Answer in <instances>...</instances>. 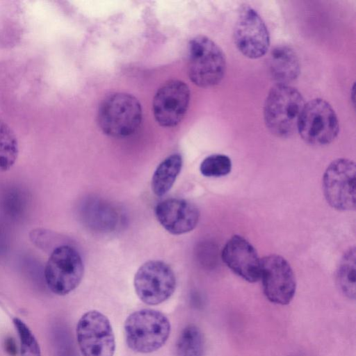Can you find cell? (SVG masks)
<instances>
[{
  "mask_svg": "<svg viewBox=\"0 0 356 356\" xmlns=\"http://www.w3.org/2000/svg\"><path fill=\"white\" fill-rule=\"evenodd\" d=\"M6 247L7 243L6 234L3 232L2 228L0 227V254L5 252Z\"/></svg>",
  "mask_w": 356,
  "mask_h": 356,
  "instance_id": "d4e9b609",
  "label": "cell"
},
{
  "mask_svg": "<svg viewBox=\"0 0 356 356\" xmlns=\"http://www.w3.org/2000/svg\"><path fill=\"white\" fill-rule=\"evenodd\" d=\"M176 356H204V340L200 329L195 325L186 326L176 343Z\"/></svg>",
  "mask_w": 356,
  "mask_h": 356,
  "instance_id": "ac0fdd59",
  "label": "cell"
},
{
  "mask_svg": "<svg viewBox=\"0 0 356 356\" xmlns=\"http://www.w3.org/2000/svg\"><path fill=\"white\" fill-rule=\"evenodd\" d=\"M3 348L6 353L9 356H16L17 355V346L15 339L12 337H7L3 341Z\"/></svg>",
  "mask_w": 356,
  "mask_h": 356,
  "instance_id": "cb8c5ba5",
  "label": "cell"
},
{
  "mask_svg": "<svg viewBox=\"0 0 356 356\" xmlns=\"http://www.w3.org/2000/svg\"><path fill=\"white\" fill-rule=\"evenodd\" d=\"M155 215L161 226L174 235L192 231L200 218V211L194 204L178 198L167 199L158 203Z\"/></svg>",
  "mask_w": 356,
  "mask_h": 356,
  "instance_id": "5bb4252c",
  "label": "cell"
},
{
  "mask_svg": "<svg viewBox=\"0 0 356 356\" xmlns=\"http://www.w3.org/2000/svg\"><path fill=\"white\" fill-rule=\"evenodd\" d=\"M76 339L83 356H113L114 332L109 319L97 310H90L79 318Z\"/></svg>",
  "mask_w": 356,
  "mask_h": 356,
  "instance_id": "9c48e42d",
  "label": "cell"
},
{
  "mask_svg": "<svg viewBox=\"0 0 356 356\" xmlns=\"http://www.w3.org/2000/svg\"><path fill=\"white\" fill-rule=\"evenodd\" d=\"M222 259L244 280L255 282L259 280L261 259L252 245L244 237L232 236L222 250Z\"/></svg>",
  "mask_w": 356,
  "mask_h": 356,
  "instance_id": "4fadbf2b",
  "label": "cell"
},
{
  "mask_svg": "<svg viewBox=\"0 0 356 356\" xmlns=\"http://www.w3.org/2000/svg\"><path fill=\"white\" fill-rule=\"evenodd\" d=\"M19 154L17 136L10 127L0 119V172L10 170Z\"/></svg>",
  "mask_w": 356,
  "mask_h": 356,
  "instance_id": "d6986e66",
  "label": "cell"
},
{
  "mask_svg": "<svg viewBox=\"0 0 356 356\" xmlns=\"http://www.w3.org/2000/svg\"><path fill=\"white\" fill-rule=\"evenodd\" d=\"M260 278L266 298L277 305L289 304L296 289L293 271L288 261L277 254L261 259Z\"/></svg>",
  "mask_w": 356,
  "mask_h": 356,
  "instance_id": "30bf717a",
  "label": "cell"
},
{
  "mask_svg": "<svg viewBox=\"0 0 356 356\" xmlns=\"http://www.w3.org/2000/svg\"><path fill=\"white\" fill-rule=\"evenodd\" d=\"M26 197L20 188L12 187L6 190L0 200L3 213L12 220L21 218L26 209Z\"/></svg>",
  "mask_w": 356,
  "mask_h": 356,
  "instance_id": "ffe728a7",
  "label": "cell"
},
{
  "mask_svg": "<svg viewBox=\"0 0 356 356\" xmlns=\"http://www.w3.org/2000/svg\"><path fill=\"white\" fill-rule=\"evenodd\" d=\"M182 158L173 154L162 161L156 168L152 178V190L159 196L166 194L173 186L182 168Z\"/></svg>",
  "mask_w": 356,
  "mask_h": 356,
  "instance_id": "2e32d148",
  "label": "cell"
},
{
  "mask_svg": "<svg viewBox=\"0 0 356 356\" xmlns=\"http://www.w3.org/2000/svg\"><path fill=\"white\" fill-rule=\"evenodd\" d=\"M83 273L84 266L79 253L72 246L62 245L51 251L44 277L51 292L65 296L79 285Z\"/></svg>",
  "mask_w": 356,
  "mask_h": 356,
  "instance_id": "8992f818",
  "label": "cell"
},
{
  "mask_svg": "<svg viewBox=\"0 0 356 356\" xmlns=\"http://www.w3.org/2000/svg\"><path fill=\"white\" fill-rule=\"evenodd\" d=\"M270 75L277 84H286L298 78L300 65L296 52L288 46L275 47L269 57Z\"/></svg>",
  "mask_w": 356,
  "mask_h": 356,
  "instance_id": "9a60e30c",
  "label": "cell"
},
{
  "mask_svg": "<svg viewBox=\"0 0 356 356\" xmlns=\"http://www.w3.org/2000/svg\"><path fill=\"white\" fill-rule=\"evenodd\" d=\"M297 131L307 144L326 145L338 136L339 120L327 102L321 98L313 99L305 103L298 120Z\"/></svg>",
  "mask_w": 356,
  "mask_h": 356,
  "instance_id": "5b68a950",
  "label": "cell"
},
{
  "mask_svg": "<svg viewBox=\"0 0 356 356\" xmlns=\"http://www.w3.org/2000/svg\"><path fill=\"white\" fill-rule=\"evenodd\" d=\"M356 166L353 161L340 158L332 161L323 177V191L327 203L341 211L355 210Z\"/></svg>",
  "mask_w": 356,
  "mask_h": 356,
  "instance_id": "52a82bcc",
  "label": "cell"
},
{
  "mask_svg": "<svg viewBox=\"0 0 356 356\" xmlns=\"http://www.w3.org/2000/svg\"><path fill=\"white\" fill-rule=\"evenodd\" d=\"M191 92L182 81L172 79L156 91L152 112L156 122L163 127H176L184 118L190 102Z\"/></svg>",
  "mask_w": 356,
  "mask_h": 356,
  "instance_id": "7c38bea8",
  "label": "cell"
},
{
  "mask_svg": "<svg viewBox=\"0 0 356 356\" xmlns=\"http://www.w3.org/2000/svg\"><path fill=\"white\" fill-rule=\"evenodd\" d=\"M143 118L138 100L124 92H114L101 103L97 121L101 130L113 138H125L140 127Z\"/></svg>",
  "mask_w": 356,
  "mask_h": 356,
  "instance_id": "3957f363",
  "label": "cell"
},
{
  "mask_svg": "<svg viewBox=\"0 0 356 356\" xmlns=\"http://www.w3.org/2000/svg\"><path fill=\"white\" fill-rule=\"evenodd\" d=\"M305 103L301 93L286 84H276L269 90L264 106L266 128L274 136L289 138L296 131Z\"/></svg>",
  "mask_w": 356,
  "mask_h": 356,
  "instance_id": "6da1fadb",
  "label": "cell"
},
{
  "mask_svg": "<svg viewBox=\"0 0 356 356\" xmlns=\"http://www.w3.org/2000/svg\"><path fill=\"white\" fill-rule=\"evenodd\" d=\"M171 325L161 312L152 309L136 311L126 318L124 332L128 347L139 353H151L168 341Z\"/></svg>",
  "mask_w": 356,
  "mask_h": 356,
  "instance_id": "7a4b0ae2",
  "label": "cell"
},
{
  "mask_svg": "<svg viewBox=\"0 0 356 356\" xmlns=\"http://www.w3.org/2000/svg\"><path fill=\"white\" fill-rule=\"evenodd\" d=\"M232 170V161L225 154H216L206 157L201 163L200 171L207 177H220L228 175Z\"/></svg>",
  "mask_w": 356,
  "mask_h": 356,
  "instance_id": "44dd1931",
  "label": "cell"
},
{
  "mask_svg": "<svg viewBox=\"0 0 356 356\" xmlns=\"http://www.w3.org/2000/svg\"><path fill=\"white\" fill-rule=\"evenodd\" d=\"M134 286L138 298L148 305L167 300L176 289V277L171 267L159 260L146 261L135 274Z\"/></svg>",
  "mask_w": 356,
  "mask_h": 356,
  "instance_id": "ba28073f",
  "label": "cell"
},
{
  "mask_svg": "<svg viewBox=\"0 0 356 356\" xmlns=\"http://www.w3.org/2000/svg\"><path fill=\"white\" fill-rule=\"evenodd\" d=\"M13 322L19 338L20 356H41L40 346L26 323L17 317Z\"/></svg>",
  "mask_w": 356,
  "mask_h": 356,
  "instance_id": "7402d4cb",
  "label": "cell"
},
{
  "mask_svg": "<svg viewBox=\"0 0 356 356\" xmlns=\"http://www.w3.org/2000/svg\"><path fill=\"white\" fill-rule=\"evenodd\" d=\"M226 58L220 47L205 35H197L188 44V73L201 88L219 84L226 71Z\"/></svg>",
  "mask_w": 356,
  "mask_h": 356,
  "instance_id": "277c9868",
  "label": "cell"
},
{
  "mask_svg": "<svg viewBox=\"0 0 356 356\" xmlns=\"http://www.w3.org/2000/svg\"><path fill=\"white\" fill-rule=\"evenodd\" d=\"M234 41L238 50L245 57L259 58L270 47L268 29L259 14L250 6L243 7L234 28Z\"/></svg>",
  "mask_w": 356,
  "mask_h": 356,
  "instance_id": "8fae6325",
  "label": "cell"
},
{
  "mask_svg": "<svg viewBox=\"0 0 356 356\" xmlns=\"http://www.w3.org/2000/svg\"><path fill=\"white\" fill-rule=\"evenodd\" d=\"M356 251L349 248L342 257L337 273V282L340 291L350 299H355L356 293L355 270Z\"/></svg>",
  "mask_w": 356,
  "mask_h": 356,
  "instance_id": "e0dca14e",
  "label": "cell"
},
{
  "mask_svg": "<svg viewBox=\"0 0 356 356\" xmlns=\"http://www.w3.org/2000/svg\"><path fill=\"white\" fill-rule=\"evenodd\" d=\"M53 334L57 356H76L70 339L63 329L55 328Z\"/></svg>",
  "mask_w": 356,
  "mask_h": 356,
  "instance_id": "603a6c76",
  "label": "cell"
}]
</instances>
